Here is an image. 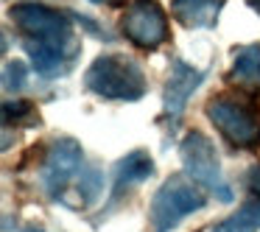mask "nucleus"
<instances>
[{"label":"nucleus","mask_w":260,"mask_h":232,"mask_svg":"<svg viewBox=\"0 0 260 232\" xmlns=\"http://www.w3.org/2000/svg\"><path fill=\"white\" fill-rule=\"evenodd\" d=\"M249 187H252L254 193H260V165L252 168V174H249Z\"/></svg>","instance_id":"obj_16"},{"label":"nucleus","mask_w":260,"mask_h":232,"mask_svg":"<svg viewBox=\"0 0 260 232\" xmlns=\"http://www.w3.org/2000/svg\"><path fill=\"white\" fill-rule=\"evenodd\" d=\"M25 53H28L31 64L40 76L45 79H56V76H64L70 68H73V59L79 53V48L70 42H53V40H25L23 42Z\"/></svg>","instance_id":"obj_8"},{"label":"nucleus","mask_w":260,"mask_h":232,"mask_svg":"<svg viewBox=\"0 0 260 232\" xmlns=\"http://www.w3.org/2000/svg\"><path fill=\"white\" fill-rule=\"evenodd\" d=\"M120 31L132 45L143 48V51H157L171 37L165 9L157 0H132L120 20Z\"/></svg>","instance_id":"obj_5"},{"label":"nucleus","mask_w":260,"mask_h":232,"mask_svg":"<svg viewBox=\"0 0 260 232\" xmlns=\"http://www.w3.org/2000/svg\"><path fill=\"white\" fill-rule=\"evenodd\" d=\"M230 79L260 84V45H243L232 51V73Z\"/></svg>","instance_id":"obj_12"},{"label":"nucleus","mask_w":260,"mask_h":232,"mask_svg":"<svg viewBox=\"0 0 260 232\" xmlns=\"http://www.w3.org/2000/svg\"><path fill=\"white\" fill-rule=\"evenodd\" d=\"M210 232H260V196L249 198L238 213L215 224Z\"/></svg>","instance_id":"obj_13"},{"label":"nucleus","mask_w":260,"mask_h":232,"mask_svg":"<svg viewBox=\"0 0 260 232\" xmlns=\"http://www.w3.org/2000/svg\"><path fill=\"white\" fill-rule=\"evenodd\" d=\"M84 165V148L73 137H59L48 148L45 165H42V187L51 198H64V187L79 176Z\"/></svg>","instance_id":"obj_6"},{"label":"nucleus","mask_w":260,"mask_h":232,"mask_svg":"<svg viewBox=\"0 0 260 232\" xmlns=\"http://www.w3.org/2000/svg\"><path fill=\"white\" fill-rule=\"evenodd\" d=\"M84 87L107 101H140L146 95V73L132 56L107 53L98 56L84 73Z\"/></svg>","instance_id":"obj_1"},{"label":"nucleus","mask_w":260,"mask_h":232,"mask_svg":"<svg viewBox=\"0 0 260 232\" xmlns=\"http://www.w3.org/2000/svg\"><path fill=\"white\" fill-rule=\"evenodd\" d=\"M202 207L204 196L199 193L196 182H190L182 174H174L154 193L151 210H148V226H151V232H171L179 226L182 218H187Z\"/></svg>","instance_id":"obj_3"},{"label":"nucleus","mask_w":260,"mask_h":232,"mask_svg":"<svg viewBox=\"0 0 260 232\" xmlns=\"http://www.w3.org/2000/svg\"><path fill=\"white\" fill-rule=\"evenodd\" d=\"M179 157H182V168H185L187 179L196 182L202 190L218 196L221 202H232V187L224 179V174H221V162H218V154H215V146L204 131L193 129L182 137Z\"/></svg>","instance_id":"obj_2"},{"label":"nucleus","mask_w":260,"mask_h":232,"mask_svg":"<svg viewBox=\"0 0 260 232\" xmlns=\"http://www.w3.org/2000/svg\"><path fill=\"white\" fill-rule=\"evenodd\" d=\"M9 17L25 34V40H53V42L73 40V23L62 12L48 9L42 3H14L9 9Z\"/></svg>","instance_id":"obj_7"},{"label":"nucleus","mask_w":260,"mask_h":232,"mask_svg":"<svg viewBox=\"0 0 260 232\" xmlns=\"http://www.w3.org/2000/svg\"><path fill=\"white\" fill-rule=\"evenodd\" d=\"M202 81H204V70L190 68V64L182 62V59H174V62H171L168 81H165V98H162L165 115H168L171 120H176L182 112H185L187 98L199 90Z\"/></svg>","instance_id":"obj_9"},{"label":"nucleus","mask_w":260,"mask_h":232,"mask_svg":"<svg viewBox=\"0 0 260 232\" xmlns=\"http://www.w3.org/2000/svg\"><path fill=\"white\" fill-rule=\"evenodd\" d=\"M25 76H28V68H25L23 62H17V59L6 62V68H3V90L17 92L20 87L25 84Z\"/></svg>","instance_id":"obj_15"},{"label":"nucleus","mask_w":260,"mask_h":232,"mask_svg":"<svg viewBox=\"0 0 260 232\" xmlns=\"http://www.w3.org/2000/svg\"><path fill=\"white\" fill-rule=\"evenodd\" d=\"M151 174H154V159L143 148H137V151L126 154L123 159H118V165L112 171V204L120 202L123 193H129L135 185H143Z\"/></svg>","instance_id":"obj_10"},{"label":"nucleus","mask_w":260,"mask_h":232,"mask_svg":"<svg viewBox=\"0 0 260 232\" xmlns=\"http://www.w3.org/2000/svg\"><path fill=\"white\" fill-rule=\"evenodd\" d=\"M23 120H34V104L28 101H6L3 104V123H23Z\"/></svg>","instance_id":"obj_14"},{"label":"nucleus","mask_w":260,"mask_h":232,"mask_svg":"<svg viewBox=\"0 0 260 232\" xmlns=\"http://www.w3.org/2000/svg\"><path fill=\"white\" fill-rule=\"evenodd\" d=\"M224 9V0H174L171 14L185 28H213L218 23V14Z\"/></svg>","instance_id":"obj_11"},{"label":"nucleus","mask_w":260,"mask_h":232,"mask_svg":"<svg viewBox=\"0 0 260 232\" xmlns=\"http://www.w3.org/2000/svg\"><path fill=\"white\" fill-rule=\"evenodd\" d=\"M207 118L232 148L252 151L260 146V118L246 101L235 95H215L207 101Z\"/></svg>","instance_id":"obj_4"},{"label":"nucleus","mask_w":260,"mask_h":232,"mask_svg":"<svg viewBox=\"0 0 260 232\" xmlns=\"http://www.w3.org/2000/svg\"><path fill=\"white\" fill-rule=\"evenodd\" d=\"M246 3H249V6H252V9H254V12H257V14H260V0H246Z\"/></svg>","instance_id":"obj_18"},{"label":"nucleus","mask_w":260,"mask_h":232,"mask_svg":"<svg viewBox=\"0 0 260 232\" xmlns=\"http://www.w3.org/2000/svg\"><path fill=\"white\" fill-rule=\"evenodd\" d=\"M90 3H95V6H123L126 0H90Z\"/></svg>","instance_id":"obj_17"}]
</instances>
